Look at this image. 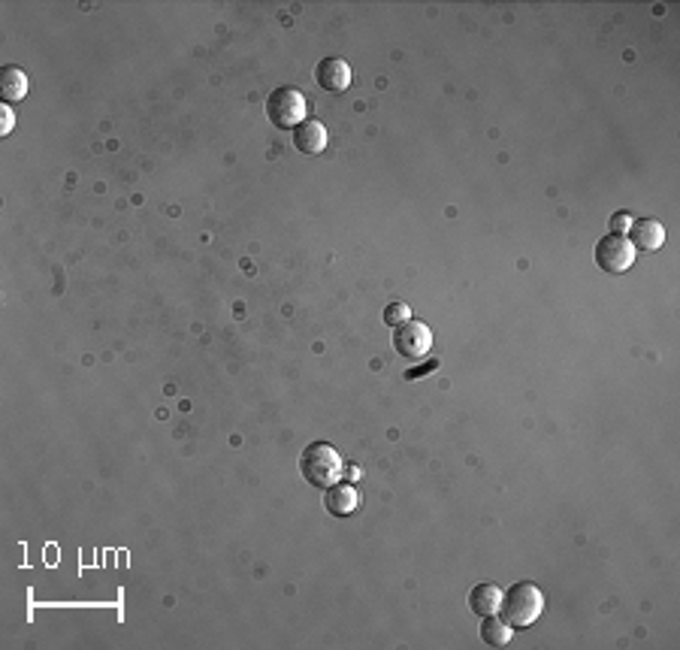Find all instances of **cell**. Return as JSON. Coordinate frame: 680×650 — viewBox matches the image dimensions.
<instances>
[{
	"instance_id": "1",
	"label": "cell",
	"mask_w": 680,
	"mask_h": 650,
	"mask_svg": "<svg viewBox=\"0 0 680 650\" xmlns=\"http://www.w3.org/2000/svg\"><path fill=\"white\" fill-rule=\"evenodd\" d=\"M300 472L312 487H333L336 481H342V454L336 451L330 441H312L309 448H303L300 457Z\"/></svg>"
},
{
	"instance_id": "2",
	"label": "cell",
	"mask_w": 680,
	"mask_h": 650,
	"mask_svg": "<svg viewBox=\"0 0 680 650\" xmlns=\"http://www.w3.org/2000/svg\"><path fill=\"white\" fill-rule=\"evenodd\" d=\"M542 611H544V593H542V587L529 584V581H520V584H514L511 590H505L502 593L499 614H502V620L511 623L514 629L533 627V623L542 618Z\"/></svg>"
},
{
	"instance_id": "3",
	"label": "cell",
	"mask_w": 680,
	"mask_h": 650,
	"mask_svg": "<svg viewBox=\"0 0 680 650\" xmlns=\"http://www.w3.org/2000/svg\"><path fill=\"white\" fill-rule=\"evenodd\" d=\"M305 94L294 85H278L267 97V115L278 130H294L305 121Z\"/></svg>"
},
{
	"instance_id": "4",
	"label": "cell",
	"mask_w": 680,
	"mask_h": 650,
	"mask_svg": "<svg viewBox=\"0 0 680 650\" xmlns=\"http://www.w3.org/2000/svg\"><path fill=\"white\" fill-rule=\"evenodd\" d=\"M638 252L632 248L626 236H620V233H608V236L599 239V245H596V263H599L602 272H608V276H623L626 270H632Z\"/></svg>"
},
{
	"instance_id": "5",
	"label": "cell",
	"mask_w": 680,
	"mask_h": 650,
	"mask_svg": "<svg viewBox=\"0 0 680 650\" xmlns=\"http://www.w3.org/2000/svg\"><path fill=\"white\" fill-rule=\"evenodd\" d=\"M393 348L405 361H424L433 352V330L418 318L402 321L400 327H393Z\"/></svg>"
},
{
	"instance_id": "6",
	"label": "cell",
	"mask_w": 680,
	"mask_h": 650,
	"mask_svg": "<svg viewBox=\"0 0 680 650\" xmlns=\"http://www.w3.org/2000/svg\"><path fill=\"white\" fill-rule=\"evenodd\" d=\"M626 239L632 243L635 252H659L666 245V227L657 218H635Z\"/></svg>"
},
{
	"instance_id": "7",
	"label": "cell",
	"mask_w": 680,
	"mask_h": 650,
	"mask_svg": "<svg viewBox=\"0 0 680 650\" xmlns=\"http://www.w3.org/2000/svg\"><path fill=\"white\" fill-rule=\"evenodd\" d=\"M314 82L323 91H345L351 85V67H348L345 58H323L314 67Z\"/></svg>"
},
{
	"instance_id": "8",
	"label": "cell",
	"mask_w": 680,
	"mask_h": 650,
	"mask_svg": "<svg viewBox=\"0 0 680 650\" xmlns=\"http://www.w3.org/2000/svg\"><path fill=\"white\" fill-rule=\"evenodd\" d=\"M360 505V494L354 490L348 481H336L333 487H327V494H323V508H327L333 518H348V514H354Z\"/></svg>"
},
{
	"instance_id": "9",
	"label": "cell",
	"mask_w": 680,
	"mask_h": 650,
	"mask_svg": "<svg viewBox=\"0 0 680 650\" xmlns=\"http://www.w3.org/2000/svg\"><path fill=\"white\" fill-rule=\"evenodd\" d=\"M294 146L296 152L309 157L321 155L323 148H327V128H323L318 119H305L300 128H294Z\"/></svg>"
},
{
	"instance_id": "10",
	"label": "cell",
	"mask_w": 680,
	"mask_h": 650,
	"mask_svg": "<svg viewBox=\"0 0 680 650\" xmlns=\"http://www.w3.org/2000/svg\"><path fill=\"white\" fill-rule=\"evenodd\" d=\"M502 593H505V590L496 587V584H478L469 593V608L478 614V618H490V614H499Z\"/></svg>"
},
{
	"instance_id": "11",
	"label": "cell",
	"mask_w": 680,
	"mask_h": 650,
	"mask_svg": "<svg viewBox=\"0 0 680 650\" xmlns=\"http://www.w3.org/2000/svg\"><path fill=\"white\" fill-rule=\"evenodd\" d=\"M28 88H31L28 73L19 70V67H4V73H0V97H4L6 103L22 100L28 94Z\"/></svg>"
},
{
	"instance_id": "12",
	"label": "cell",
	"mask_w": 680,
	"mask_h": 650,
	"mask_svg": "<svg viewBox=\"0 0 680 650\" xmlns=\"http://www.w3.org/2000/svg\"><path fill=\"white\" fill-rule=\"evenodd\" d=\"M511 632H514L511 623H505L502 618H496V614L481 620V638L490 647H505L511 641Z\"/></svg>"
},
{
	"instance_id": "13",
	"label": "cell",
	"mask_w": 680,
	"mask_h": 650,
	"mask_svg": "<svg viewBox=\"0 0 680 650\" xmlns=\"http://www.w3.org/2000/svg\"><path fill=\"white\" fill-rule=\"evenodd\" d=\"M409 318H411L409 303H391L384 309V324H387V327H400V324L409 321Z\"/></svg>"
},
{
	"instance_id": "14",
	"label": "cell",
	"mask_w": 680,
	"mask_h": 650,
	"mask_svg": "<svg viewBox=\"0 0 680 650\" xmlns=\"http://www.w3.org/2000/svg\"><path fill=\"white\" fill-rule=\"evenodd\" d=\"M632 215L629 212H617V215H611V221H608V230L611 233H620V236H626L629 233V227H632Z\"/></svg>"
},
{
	"instance_id": "15",
	"label": "cell",
	"mask_w": 680,
	"mask_h": 650,
	"mask_svg": "<svg viewBox=\"0 0 680 650\" xmlns=\"http://www.w3.org/2000/svg\"><path fill=\"white\" fill-rule=\"evenodd\" d=\"M13 128H15V115H13V110H10V106H0V133H4V137H10Z\"/></svg>"
},
{
	"instance_id": "16",
	"label": "cell",
	"mask_w": 680,
	"mask_h": 650,
	"mask_svg": "<svg viewBox=\"0 0 680 650\" xmlns=\"http://www.w3.org/2000/svg\"><path fill=\"white\" fill-rule=\"evenodd\" d=\"M429 370H438V363H436V361H429L427 366H420V370H409V372H405V378H409V381H414V378H424V372H429Z\"/></svg>"
},
{
	"instance_id": "17",
	"label": "cell",
	"mask_w": 680,
	"mask_h": 650,
	"mask_svg": "<svg viewBox=\"0 0 680 650\" xmlns=\"http://www.w3.org/2000/svg\"><path fill=\"white\" fill-rule=\"evenodd\" d=\"M345 481H348V485H351V481H358L360 478V469H358V466H345Z\"/></svg>"
}]
</instances>
